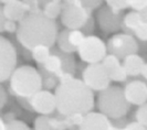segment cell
I'll list each match as a JSON object with an SVG mask.
<instances>
[{"label":"cell","mask_w":147,"mask_h":130,"mask_svg":"<svg viewBox=\"0 0 147 130\" xmlns=\"http://www.w3.org/2000/svg\"><path fill=\"white\" fill-rule=\"evenodd\" d=\"M59 33V25L55 20L47 18L38 10L29 12L18 23L16 38L23 49L31 51L38 45L53 48Z\"/></svg>","instance_id":"cell-1"},{"label":"cell","mask_w":147,"mask_h":130,"mask_svg":"<svg viewBox=\"0 0 147 130\" xmlns=\"http://www.w3.org/2000/svg\"><path fill=\"white\" fill-rule=\"evenodd\" d=\"M57 111L63 116L86 115L95 106L94 93L80 78L60 83L54 89Z\"/></svg>","instance_id":"cell-2"},{"label":"cell","mask_w":147,"mask_h":130,"mask_svg":"<svg viewBox=\"0 0 147 130\" xmlns=\"http://www.w3.org/2000/svg\"><path fill=\"white\" fill-rule=\"evenodd\" d=\"M41 89V75L38 68L31 65L17 67L9 78V90L18 99H29Z\"/></svg>","instance_id":"cell-3"},{"label":"cell","mask_w":147,"mask_h":130,"mask_svg":"<svg viewBox=\"0 0 147 130\" xmlns=\"http://www.w3.org/2000/svg\"><path fill=\"white\" fill-rule=\"evenodd\" d=\"M96 106L100 113L106 116L110 120L124 118L131 109V105L125 98L123 87L117 85H112L100 92L96 99Z\"/></svg>","instance_id":"cell-4"},{"label":"cell","mask_w":147,"mask_h":130,"mask_svg":"<svg viewBox=\"0 0 147 130\" xmlns=\"http://www.w3.org/2000/svg\"><path fill=\"white\" fill-rule=\"evenodd\" d=\"M91 11L83 0L62 1V12L60 15L62 25L69 30H83L88 22L93 18Z\"/></svg>","instance_id":"cell-5"},{"label":"cell","mask_w":147,"mask_h":130,"mask_svg":"<svg viewBox=\"0 0 147 130\" xmlns=\"http://www.w3.org/2000/svg\"><path fill=\"white\" fill-rule=\"evenodd\" d=\"M78 55L81 58L82 63L86 64H97L103 61V58L109 54L106 43L101 38L96 36H85L84 41L78 49Z\"/></svg>","instance_id":"cell-6"},{"label":"cell","mask_w":147,"mask_h":130,"mask_svg":"<svg viewBox=\"0 0 147 130\" xmlns=\"http://www.w3.org/2000/svg\"><path fill=\"white\" fill-rule=\"evenodd\" d=\"M106 48L109 54H112L123 61L126 56L138 53L140 43L133 36L118 32L107 40Z\"/></svg>","instance_id":"cell-7"},{"label":"cell","mask_w":147,"mask_h":130,"mask_svg":"<svg viewBox=\"0 0 147 130\" xmlns=\"http://www.w3.org/2000/svg\"><path fill=\"white\" fill-rule=\"evenodd\" d=\"M80 80L93 93L94 92L100 93L111 86V80L109 78L103 65L101 63L85 65L82 68Z\"/></svg>","instance_id":"cell-8"},{"label":"cell","mask_w":147,"mask_h":130,"mask_svg":"<svg viewBox=\"0 0 147 130\" xmlns=\"http://www.w3.org/2000/svg\"><path fill=\"white\" fill-rule=\"evenodd\" d=\"M18 55L12 42L0 36V84L9 80L11 74L17 68Z\"/></svg>","instance_id":"cell-9"},{"label":"cell","mask_w":147,"mask_h":130,"mask_svg":"<svg viewBox=\"0 0 147 130\" xmlns=\"http://www.w3.org/2000/svg\"><path fill=\"white\" fill-rule=\"evenodd\" d=\"M123 12H116L107 7L104 3L102 7L97 10L95 15L96 22L100 27V29L104 33H118V31L122 29V21H123Z\"/></svg>","instance_id":"cell-10"},{"label":"cell","mask_w":147,"mask_h":130,"mask_svg":"<svg viewBox=\"0 0 147 130\" xmlns=\"http://www.w3.org/2000/svg\"><path fill=\"white\" fill-rule=\"evenodd\" d=\"M30 110L40 116H50L57 111V101L51 90L41 89L28 99Z\"/></svg>","instance_id":"cell-11"},{"label":"cell","mask_w":147,"mask_h":130,"mask_svg":"<svg viewBox=\"0 0 147 130\" xmlns=\"http://www.w3.org/2000/svg\"><path fill=\"white\" fill-rule=\"evenodd\" d=\"M85 34L81 30H69L64 29L60 31L57 36V48L61 52L66 54H73L76 52L79 46L85 39Z\"/></svg>","instance_id":"cell-12"},{"label":"cell","mask_w":147,"mask_h":130,"mask_svg":"<svg viewBox=\"0 0 147 130\" xmlns=\"http://www.w3.org/2000/svg\"><path fill=\"white\" fill-rule=\"evenodd\" d=\"M126 101L129 105L142 106L147 103V83L140 80H132L126 82L123 87Z\"/></svg>","instance_id":"cell-13"},{"label":"cell","mask_w":147,"mask_h":130,"mask_svg":"<svg viewBox=\"0 0 147 130\" xmlns=\"http://www.w3.org/2000/svg\"><path fill=\"white\" fill-rule=\"evenodd\" d=\"M34 130H69L67 117L55 111L50 116H38L34 120Z\"/></svg>","instance_id":"cell-14"},{"label":"cell","mask_w":147,"mask_h":130,"mask_svg":"<svg viewBox=\"0 0 147 130\" xmlns=\"http://www.w3.org/2000/svg\"><path fill=\"white\" fill-rule=\"evenodd\" d=\"M101 64L103 65L104 70H105L111 82L113 80V82H117V83H123V82H126L128 78L121 60L116 56H114L112 54H107L101 62Z\"/></svg>","instance_id":"cell-15"},{"label":"cell","mask_w":147,"mask_h":130,"mask_svg":"<svg viewBox=\"0 0 147 130\" xmlns=\"http://www.w3.org/2000/svg\"><path fill=\"white\" fill-rule=\"evenodd\" d=\"M111 120L100 111H91L84 115L79 130H110Z\"/></svg>","instance_id":"cell-16"},{"label":"cell","mask_w":147,"mask_h":130,"mask_svg":"<svg viewBox=\"0 0 147 130\" xmlns=\"http://www.w3.org/2000/svg\"><path fill=\"white\" fill-rule=\"evenodd\" d=\"M0 5H2L3 15L6 17V19L15 21L17 23H19L28 13L23 6V2L20 0L2 1V2H0Z\"/></svg>","instance_id":"cell-17"},{"label":"cell","mask_w":147,"mask_h":130,"mask_svg":"<svg viewBox=\"0 0 147 130\" xmlns=\"http://www.w3.org/2000/svg\"><path fill=\"white\" fill-rule=\"evenodd\" d=\"M144 64H145V60L138 54L128 55L122 61V65L128 77L140 76Z\"/></svg>","instance_id":"cell-18"},{"label":"cell","mask_w":147,"mask_h":130,"mask_svg":"<svg viewBox=\"0 0 147 130\" xmlns=\"http://www.w3.org/2000/svg\"><path fill=\"white\" fill-rule=\"evenodd\" d=\"M40 10L47 18L57 20L62 12V1L61 0H48L40 1Z\"/></svg>","instance_id":"cell-19"},{"label":"cell","mask_w":147,"mask_h":130,"mask_svg":"<svg viewBox=\"0 0 147 130\" xmlns=\"http://www.w3.org/2000/svg\"><path fill=\"white\" fill-rule=\"evenodd\" d=\"M143 21L140 18V12L136 11H129L127 13H124L123 17V21H122V31L123 33L133 36L135 30L137 29V27L140 25V23Z\"/></svg>","instance_id":"cell-20"},{"label":"cell","mask_w":147,"mask_h":130,"mask_svg":"<svg viewBox=\"0 0 147 130\" xmlns=\"http://www.w3.org/2000/svg\"><path fill=\"white\" fill-rule=\"evenodd\" d=\"M31 58L38 65H42L51 55V48L47 45H38L30 51Z\"/></svg>","instance_id":"cell-21"},{"label":"cell","mask_w":147,"mask_h":130,"mask_svg":"<svg viewBox=\"0 0 147 130\" xmlns=\"http://www.w3.org/2000/svg\"><path fill=\"white\" fill-rule=\"evenodd\" d=\"M134 118L135 121L143 125L144 127H147V103L137 107L134 113Z\"/></svg>","instance_id":"cell-22"},{"label":"cell","mask_w":147,"mask_h":130,"mask_svg":"<svg viewBox=\"0 0 147 130\" xmlns=\"http://www.w3.org/2000/svg\"><path fill=\"white\" fill-rule=\"evenodd\" d=\"M107 7L116 12H124V10L128 9V0H109L105 2Z\"/></svg>","instance_id":"cell-23"},{"label":"cell","mask_w":147,"mask_h":130,"mask_svg":"<svg viewBox=\"0 0 147 130\" xmlns=\"http://www.w3.org/2000/svg\"><path fill=\"white\" fill-rule=\"evenodd\" d=\"M133 36L140 42H147V22H140L137 29L135 30Z\"/></svg>","instance_id":"cell-24"},{"label":"cell","mask_w":147,"mask_h":130,"mask_svg":"<svg viewBox=\"0 0 147 130\" xmlns=\"http://www.w3.org/2000/svg\"><path fill=\"white\" fill-rule=\"evenodd\" d=\"M6 130H31L30 127L22 120H13L6 123Z\"/></svg>","instance_id":"cell-25"},{"label":"cell","mask_w":147,"mask_h":130,"mask_svg":"<svg viewBox=\"0 0 147 130\" xmlns=\"http://www.w3.org/2000/svg\"><path fill=\"white\" fill-rule=\"evenodd\" d=\"M147 7V0H128V8L132 9V11L140 12Z\"/></svg>","instance_id":"cell-26"},{"label":"cell","mask_w":147,"mask_h":130,"mask_svg":"<svg viewBox=\"0 0 147 130\" xmlns=\"http://www.w3.org/2000/svg\"><path fill=\"white\" fill-rule=\"evenodd\" d=\"M84 5L91 10V11H94L96 9H100L104 5L103 1H97V0H83Z\"/></svg>","instance_id":"cell-27"},{"label":"cell","mask_w":147,"mask_h":130,"mask_svg":"<svg viewBox=\"0 0 147 130\" xmlns=\"http://www.w3.org/2000/svg\"><path fill=\"white\" fill-rule=\"evenodd\" d=\"M18 30V23L11 20H6L5 22V27H3V31L8 32V33H17Z\"/></svg>","instance_id":"cell-28"},{"label":"cell","mask_w":147,"mask_h":130,"mask_svg":"<svg viewBox=\"0 0 147 130\" xmlns=\"http://www.w3.org/2000/svg\"><path fill=\"white\" fill-rule=\"evenodd\" d=\"M126 130H147L146 127H144L143 125L138 123L137 121H128V123L125 126Z\"/></svg>","instance_id":"cell-29"},{"label":"cell","mask_w":147,"mask_h":130,"mask_svg":"<svg viewBox=\"0 0 147 130\" xmlns=\"http://www.w3.org/2000/svg\"><path fill=\"white\" fill-rule=\"evenodd\" d=\"M7 101H8L7 92H6V89H5L3 87L0 85V110L3 108L5 106H6Z\"/></svg>","instance_id":"cell-30"},{"label":"cell","mask_w":147,"mask_h":130,"mask_svg":"<svg viewBox=\"0 0 147 130\" xmlns=\"http://www.w3.org/2000/svg\"><path fill=\"white\" fill-rule=\"evenodd\" d=\"M6 17L3 15V8H2V5H0V33L5 32L3 31V27H5V22H6Z\"/></svg>","instance_id":"cell-31"},{"label":"cell","mask_w":147,"mask_h":130,"mask_svg":"<svg viewBox=\"0 0 147 130\" xmlns=\"http://www.w3.org/2000/svg\"><path fill=\"white\" fill-rule=\"evenodd\" d=\"M2 119H3V121H5V123H10V121H13V120H16V117H15V115H13L12 113H7Z\"/></svg>","instance_id":"cell-32"},{"label":"cell","mask_w":147,"mask_h":130,"mask_svg":"<svg viewBox=\"0 0 147 130\" xmlns=\"http://www.w3.org/2000/svg\"><path fill=\"white\" fill-rule=\"evenodd\" d=\"M140 75L143 76L144 80H147V61H145V64H144V66H143V70H142Z\"/></svg>","instance_id":"cell-33"},{"label":"cell","mask_w":147,"mask_h":130,"mask_svg":"<svg viewBox=\"0 0 147 130\" xmlns=\"http://www.w3.org/2000/svg\"><path fill=\"white\" fill-rule=\"evenodd\" d=\"M140 18H142V20L144 22H147V7L143 10V11H140Z\"/></svg>","instance_id":"cell-34"},{"label":"cell","mask_w":147,"mask_h":130,"mask_svg":"<svg viewBox=\"0 0 147 130\" xmlns=\"http://www.w3.org/2000/svg\"><path fill=\"white\" fill-rule=\"evenodd\" d=\"M0 130H6V123L3 121L1 116H0Z\"/></svg>","instance_id":"cell-35"},{"label":"cell","mask_w":147,"mask_h":130,"mask_svg":"<svg viewBox=\"0 0 147 130\" xmlns=\"http://www.w3.org/2000/svg\"><path fill=\"white\" fill-rule=\"evenodd\" d=\"M146 129H147V127H146Z\"/></svg>","instance_id":"cell-36"}]
</instances>
